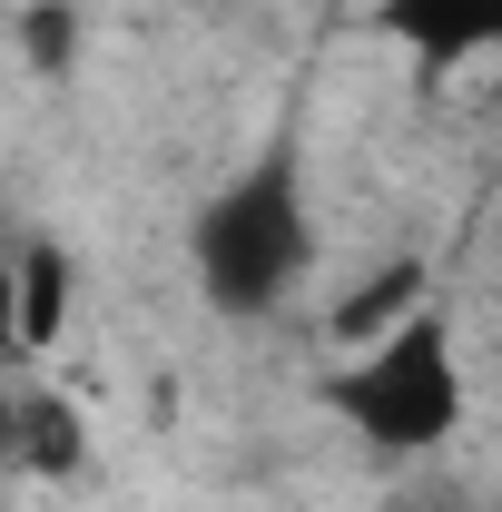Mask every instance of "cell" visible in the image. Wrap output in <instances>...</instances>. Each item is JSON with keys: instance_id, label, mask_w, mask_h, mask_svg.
<instances>
[{"instance_id": "2", "label": "cell", "mask_w": 502, "mask_h": 512, "mask_svg": "<svg viewBox=\"0 0 502 512\" xmlns=\"http://www.w3.org/2000/svg\"><path fill=\"white\" fill-rule=\"evenodd\" d=\"M335 414L365 434L375 453H434L463 424V355H453V325L424 306L394 335L355 345V365L335 375Z\"/></svg>"}, {"instance_id": "7", "label": "cell", "mask_w": 502, "mask_h": 512, "mask_svg": "<svg viewBox=\"0 0 502 512\" xmlns=\"http://www.w3.org/2000/svg\"><path fill=\"white\" fill-rule=\"evenodd\" d=\"M20 40H30V69H69V60H79V20H69V0L20 10Z\"/></svg>"}, {"instance_id": "3", "label": "cell", "mask_w": 502, "mask_h": 512, "mask_svg": "<svg viewBox=\"0 0 502 512\" xmlns=\"http://www.w3.org/2000/svg\"><path fill=\"white\" fill-rule=\"evenodd\" d=\"M384 40H404L414 60H483V50H502V0H384L375 10Z\"/></svg>"}, {"instance_id": "8", "label": "cell", "mask_w": 502, "mask_h": 512, "mask_svg": "<svg viewBox=\"0 0 502 512\" xmlns=\"http://www.w3.org/2000/svg\"><path fill=\"white\" fill-rule=\"evenodd\" d=\"M0 355H20V266L0 256Z\"/></svg>"}, {"instance_id": "1", "label": "cell", "mask_w": 502, "mask_h": 512, "mask_svg": "<svg viewBox=\"0 0 502 512\" xmlns=\"http://www.w3.org/2000/svg\"><path fill=\"white\" fill-rule=\"evenodd\" d=\"M306 266H315V217L286 168H256V178L207 197V217H197V296L217 316H276Z\"/></svg>"}, {"instance_id": "4", "label": "cell", "mask_w": 502, "mask_h": 512, "mask_svg": "<svg viewBox=\"0 0 502 512\" xmlns=\"http://www.w3.org/2000/svg\"><path fill=\"white\" fill-rule=\"evenodd\" d=\"M10 453H20V473L69 483V473L89 463V424H79V404H69V394H10Z\"/></svg>"}, {"instance_id": "6", "label": "cell", "mask_w": 502, "mask_h": 512, "mask_svg": "<svg viewBox=\"0 0 502 512\" xmlns=\"http://www.w3.org/2000/svg\"><path fill=\"white\" fill-rule=\"evenodd\" d=\"M20 345H60V316H69V256L60 247H20Z\"/></svg>"}, {"instance_id": "9", "label": "cell", "mask_w": 502, "mask_h": 512, "mask_svg": "<svg viewBox=\"0 0 502 512\" xmlns=\"http://www.w3.org/2000/svg\"><path fill=\"white\" fill-rule=\"evenodd\" d=\"M0 453H10V394H0Z\"/></svg>"}, {"instance_id": "5", "label": "cell", "mask_w": 502, "mask_h": 512, "mask_svg": "<svg viewBox=\"0 0 502 512\" xmlns=\"http://www.w3.org/2000/svg\"><path fill=\"white\" fill-rule=\"evenodd\" d=\"M404 316H424V266H414V256H394L384 276H365V286H355V296H345V306L325 316V335H335V345L355 355V345H375V335H394Z\"/></svg>"}]
</instances>
